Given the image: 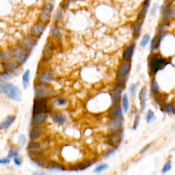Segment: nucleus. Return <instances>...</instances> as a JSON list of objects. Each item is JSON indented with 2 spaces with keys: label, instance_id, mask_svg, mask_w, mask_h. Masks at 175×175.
I'll list each match as a JSON object with an SVG mask.
<instances>
[{
  "label": "nucleus",
  "instance_id": "1",
  "mask_svg": "<svg viewBox=\"0 0 175 175\" xmlns=\"http://www.w3.org/2000/svg\"><path fill=\"white\" fill-rule=\"evenodd\" d=\"M171 63L170 60L164 57L159 53H153L148 57V64L149 72L151 75H155Z\"/></svg>",
  "mask_w": 175,
  "mask_h": 175
},
{
  "label": "nucleus",
  "instance_id": "2",
  "mask_svg": "<svg viewBox=\"0 0 175 175\" xmlns=\"http://www.w3.org/2000/svg\"><path fill=\"white\" fill-rule=\"evenodd\" d=\"M0 91L7 95L10 99L15 101H20L21 99V92L19 88L8 82H2L0 84Z\"/></svg>",
  "mask_w": 175,
  "mask_h": 175
},
{
  "label": "nucleus",
  "instance_id": "3",
  "mask_svg": "<svg viewBox=\"0 0 175 175\" xmlns=\"http://www.w3.org/2000/svg\"><path fill=\"white\" fill-rule=\"evenodd\" d=\"M10 55L18 64L22 65L29 58V52L23 47L13 48L10 51Z\"/></svg>",
  "mask_w": 175,
  "mask_h": 175
},
{
  "label": "nucleus",
  "instance_id": "4",
  "mask_svg": "<svg viewBox=\"0 0 175 175\" xmlns=\"http://www.w3.org/2000/svg\"><path fill=\"white\" fill-rule=\"evenodd\" d=\"M53 92V88L49 83H38L34 87L36 98L46 97Z\"/></svg>",
  "mask_w": 175,
  "mask_h": 175
},
{
  "label": "nucleus",
  "instance_id": "5",
  "mask_svg": "<svg viewBox=\"0 0 175 175\" xmlns=\"http://www.w3.org/2000/svg\"><path fill=\"white\" fill-rule=\"evenodd\" d=\"M48 100L46 97L36 98L33 104V114L48 112Z\"/></svg>",
  "mask_w": 175,
  "mask_h": 175
},
{
  "label": "nucleus",
  "instance_id": "6",
  "mask_svg": "<svg viewBox=\"0 0 175 175\" xmlns=\"http://www.w3.org/2000/svg\"><path fill=\"white\" fill-rule=\"evenodd\" d=\"M124 132L122 129L112 131L111 134L107 137V143L114 148H117L122 142Z\"/></svg>",
  "mask_w": 175,
  "mask_h": 175
},
{
  "label": "nucleus",
  "instance_id": "7",
  "mask_svg": "<svg viewBox=\"0 0 175 175\" xmlns=\"http://www.w3.org/2000/svg\"><path fill=\"white\" fill-rule=\"evenodd\" d=\"M131 71L130 62L124 61L118 68L117 77L118 79H122L128 78L127 75Z\"/></svg>",
  "mask_w": 175,
  "mask_h": 175
},
{
  "label": "nucleus",
  "instance_id": "8",
  "mask_svg": "<svg viewBox=\"0 0 175 175\" xmlns=\"http://www.w3.org/2000/svg\"><path fill=\"white\" fill-rule=\"evenodd\" d=\"M53 6L50 3H47L43 6L40 15V21L43 24L47 23L50 19L51 12H52Z\"/></svg>",
  "mask_w": 175,
  "mask_h": 175
},
{
  "label": "nucleus",
  "instance_id": "9",
  "mask_svg": "<svg viewBox=\"0 0 175 175\" xmlns=\"http://www.w3.org/2000/svg\"><path fill=\"white\" fill-rule=\"evenodd\" d=\"M161 11L164 22H167V21H168L170 19L173 17L175 14V12L174 10L172 9L171 4H168L166 6H164L162 8Z\"/></svg>",
  "mask_w": 175,
  "mask_h": 175
},
{
  "label": "nucleus",
  "instance_id": "10",
  "mask_svg": "<svg viewBox=\"0 0 175 175\" xmlns=\"http://www.w3.org/2000/svg\"><path fill=\"white\" fill-rule=\"evenodd\" d=\"M45 30V25L43 23H39V24H35L34 26L32 27L30 31V34L32 38H39L42 34H43L44 31Z\"/></svg>",
  "mask_w": 175,
  "mask_h": 175
},
{
  "label": "nucleus",
  "instance_id": "11",
  "mask_svg": "<svg viewBox=\"0 0 175 175\" xmlns=\"http://www.w3.org/2000/svg\"><path fill=\"white\" fill-rule=\"evenodd\" d=\"M122 123H123L122 117L113 118V119L110 120V122L108 123L107 125L108 130H109L110 132H112V131L120 129L122 126Z\"/></svg>",
  "mask_w": 175,
  "mask_h": 175
},
{
  "label": "nucleus",
  "instance_id": "12",
  "mask_svg": "<svg viewBox=\"0 0 175 175\" xmlns=\"http://www.w3.org/2000/svg\"><path fill=\"white\" fill-rule=\"evenodd\" d=\"M135 49V44L134 43H131L125 49L122 53V60L126 62H130L133 58V53Z\"/></svg>",
  "mask_w": 175,
  "mask_h": 175
},
{
  "label": "nucleus",
  "instance_id": "13",
  "mask_svg": "<svg viewBox=\"0 0 175 175\" xmlns=\"http://www.w3.org/2000/svg\"><path fill=\"white\" fill-rule=\"evenodd\" d=\"M47 119V113H38V114H33L32 123L34 126H40L46 122Z\"/></svg>",
  "mask_w": 175,
  "mask_h": 175
},
{
  "label": "nucleus",
  "instance_id": "14",
  "mask_svg": "<svg viewBox=\"0 0 175 175\" xmlns=\"http://www.w3.org/2000/svg\"><path fill=\"white\" fill-rule=\"evenodd\" d=\"M53 80V75L49 71H43L38 74L37 81L38 83H49Z\"/></svg>",
  "mask_w": 175,
  "mask_h": 175
},
{
  "label": "nucleus",
  "instance_id": "15",
  "mask_svg": "<svg viewBox=\"0 0 175 175\" xmlns=\"http://www.w3.org/2000/svg\"><path fill=\"white\" fill-rule=\"evenodd\" d=\"M2 67L4 68L5 72L10 73H15L19 71V67L18 64L12 62H7L2 63Z\"/></svg>",
  "mask_w": 175,
  "mask_h": 175
},
{
  "label": "nucleus",
  "instance_id": "16",
  "mask_svg": "<svg viewBox=\"0 0 175 175\" xmlns=\"http://www.w3.org/2000/svg\"><path fill=\"white\" fill-rule=\"evenodd\" d=\"M94 163H95V161H92V160L84 161L78 164H76V165L74 166L73 167H72V168H71V170H74V171L84 170H86L87 168H90L91 166H92Z\"/></svg>",
  "mask_w": 175,
  "mask_h": 175
},
{
  "label": "nucleus",
  "instance_id": "17",
  "mask_svg": "<svg viewBox=\"0 0 175 175\" xmlns=\"http://www.w3.org/2000/svg\"><path fill=\"white\" fill-rule=\"evenodd\" d=\"M109 115L112 118L122 117V108L118 104L114 105L110 110Z\"/></svg>",
  "mask_w": 175,
  "mask_h": 175
},
{
  "label": "nucleus",
  "instance_id": "18",
  "mask_svg": "<svg viewBox=\"0 0 175 175\" xmlns=\"http://www.w3.org/2000/svg\"><path fill=\"white\" fill-rule=\"evenodd\" d=\"M43 135V130L40 126H34L30 131V138L31 140H37Z\"/></svg>",
  "mask_w": 175,
  "mask_h": 175
},
{
  "label": "nucleus",
  "instance_id": "19",
  "mask_svg": "<svg viewBox=\"0 0 175 175\" xmlns=\"http://www.w3.org/2000/svg\"><path fill=\"white\" fill-rule=\"evenodd\" d=\"M122 89L120 88H116L111 92V99L113 105L118 104L122 99Z\"/></svg>",
  "mask_w": 175,
  "mask_h": 175
},
{
  "label": "nucleus",
  "instance_id": "20",
  "mask_svg": "<svg viewBox=\"0 0 175 175\" xmlns=\"http://www.w3.org/2000/svg\"><path fill=\"white\" fill-rule=\"evenodd\" d=\"M16 117L14 116L10 115L8 116L2 121L0 122V129L1 130H6L8 129L10 126L12 125V123L14 122Z\"/></svg>",
  "mask_w": 175,
  "mask_h": 175
},
{
  "label": "nucleus",
  "instance_id": "21",
  "mask_svg": "<svg viewBox=\"0 0 175 175\" xmlns=\"http://www.w3.org/2000/svg\"><path fill=\"white\" fill-rule=\"evenodd\" d=\"M36 45V43L34 40L29 37H25L22 40V47L25 49L28 52L32 51Z\"/></svg>",
  "mask_w": 175,
  "mask_h": 175
},
{
  "label": "nucleus",
  "instance_id": "22",
  "mask_svg": "<svg viewBox=\"0 0 175 175\" xmlns=\"http://www.w3.org/2000/svg\"><path fill=\"white\" fill-rule=\"evenodd\" d=\"M51 118H52L53 122L59 125H64L66 122V118L65 116L59 112H54L53 114H52Z\"/></svg>",
  "mask_w": 175,
  "mask_h": 175
},
{
  "label": "nucleus",
  "instance_id": "23",
  "mask_svg": "<svg viewBox=\"0 0 175 175\" xmlns=\"http://www.w3.org/2000/svg\"><path fill=\"white\" fill-rule=\"evenodd\" d=\"M139 99L140 100V106L141 111L144 112L146 109V87H144L141 89V91L139 92L138 94Z\"/></svg>",
  "mask_w": 175,
  "mask_h": 175
},
{
  "label": "nucleus",
  "instance_id": "24",
  "mask_svg": "<svg viewBox=\"0 0 175 175\" xmlns=\"http://www.w3.org/2000/svg\"><path fill=\"white\" fill-rule=\"evenodd\" d=\"M151 1V0H145V3H144V4H143V6L141 9V11L140 12V13H139V14H138L137 20L143 21H144V20H145V18L146 15V13H147L149 6H150Z\"/></svg>",
  "mask_w": 175,
  "mask_h": 175
},
{
  "label": "nucleus",
  "instance_id": "25",
  "mask_svg": "<svg viewBox=\"0 0 175 175\" xmlns=\"http://www.w3.org/2000/svg\"><path fill=\"white\" fill-rule=\"evenodd\" d=\"M143 21H140V20H137L136 22L134 24V25H133V38L134 39H138V37H140V32H141V30L142 27V25H143Z\"/></svg>",
  "mask_w": 175,
  "mask_h": 175
},
{
  "label": "nucleus",
  "instance_id": "26",
  "mask_svg": "<svg viewBox=\"0 0 175 175\" xmlns=\"http://www.w3.org/2000/svg\"><path fill=\"white\" fill-rule=\"evenodd\" d=\"M53 51V46L52 43H49L46 44L45 47H44L43 52V57L44 58V60H49V58L51 56V54H52Z\"/></svg>",
  "mask_w": 175,
  "mask_h": 175
},
{
  "label": "nucleus",
  "instance_id": "27",
  "mask_svg": "<svg viewBox=\"0 0 175 175\" xmlns=\"http://www.w3.org/2000/svg\"><path fill=\"white\" fill-rule=\"evenodd\" d=\"M47 165V169L50 170H65V168L63 165H62L61 164L56 161H50Z\"/></svg>",
  "mask_w": 175,
  "mask_h": 175
},
{
  "label": "nucleus",
  "instance_id": "28",
  "mask_svg": "<svg viewBox=\"0 0 175 175\" xmlns=\"http://www.w3.org/2000/svg\"><path fill=\"white\" fill-rule=\"evenodd\" d=\"M151 94L155 97H157L160 93V88L155 78H153L151 81Z\"/></svg>",
  "mask_w": 175,
  "mask_h": 175
},
{
  "label": "nucleus",
  "instance_id": "29",
  "mask_svg": "<svg viewBox=\"0 0 175 175\" xmlns=\"http://www.w3.org/2000/svg\"><path fill=\"white\" fill-rule=\"evenodd\" d=\"M30 71L27 69L25 71L22 76V84L24 89H27L30 86Z\"/></svg>",
  "mask_w": 175,
  "mask_h": 175
},
{
  "label": "nucleus",
  "instance_id": "30",
  "mask_svg": "<svg viewBox=\"0 0 175 175\" xmlns=\"http://www.w3.org/2000/svg\"><path fill=\"white\" fill-rule=\"evenodd\" d=\"M68 101L66 99L62 97H58L57 99H55V101H53V106L55 107H63L67 105Z\"/></svg>",
  "mask_w": 175,
  "mask_h": 175
},
{
  "label": "nucleus",
  "instance_id": "31",
  "mask_svg": "<svg viewBox=\"0 0 175 175\" xmlns=\"http://www.w3.org/2000/svg\"><path fill=\"white\" fill-rule=\"evenodd\" d=\"M41 148L40 144L36 142V140H31L30 142L28 145V149L30 151H40Z\"/></svg>",
  "mask_w": 175,
  "mask_h": 175
},
{
  "label": "nucleus",
  "instance_id": "32",
  "mask_svg": "<svg viewBox=\"0 0 175 175\" xmlns=\"http://www.w3.org/2000/svg\"><path fill=\"white\" fill-rule=\"evenodd\" d=\"M163 110L164 112L168 114H174L175 113L174 105L173 103H166L164 105Z\"/></svg>",
  "mask_w": 175,
  "mask_h": 175
},
{
  "label": "nucleus",
  "instance_id": "33",
  "mask_svg": "<svg viewBox=\"0 0 175 175\" xmlns=\"http://www.w3.org/2000/svg\"><path fill=\"white\" fill-rule=\"evenodd\" d=\"M121 101H122V108L123 109V111L125 112H127L129 109V98L127 94H125L123 95Z\"/></svg>",
  "mask_w": 175,
  "mask_h": 175
},
{
  "label": "nucleus",
  "instance_id": "34",
  "mask_svg": "<svg viewBox=\"0 0 175 175\" xmlns=\"http://www.w3.org/2000/svg\"><path fill=\"white\" fill-rule=\"evenodd\" d=\"M51 35L53 36V38H55L56 39H60L61 38V33L60 31L59 30V28L56 26H53L51 29Z\"/></svg>",
  "mask_w": 175,
  "mask_h": 175
},
{
  "label": "nucleus",
  "instance_id": "35",
  "mask_svg": "<svg viewBox=\"0 0 175 175\" xmlns=\"http://www.w3.org/2000/svg\"><path fill=\"white\" fill-rule=\"evenodd\" d=\"M18 155H19V149L17 148H12L8 154V158L10 159L18 157Z\"/></svg>",
  "mask_w": 175,
  "mask_h": 175
},
{
  "label": "nucleus",
  "instance_id": "36",
  "mask_svg": "<svg viewBox=\"0 0 175 175\" xmlns=\"http://www.w3.org/2000/svg\"><path fill=\"white\" fill-rule=\"evenodd\" d=\"M150 36H149L148 34H145V36H144L143 38H142V39L141 40V42H140V46L142 48L144 47H145L146 45H147V44L149 42V40H150Z\"/></svg>",
  "mask_w": 175,
  "mask_h": 175
},
{
  "label": "nucleus",
  "instance_id": "37",
  "mask_svg": "<svg viewBox=\"0 0 175 175\" xmlns=\"http://www.w3.org/2000/svg\"><path fill=\"white\" fill-rule=\"evenodd\" d=\"M171 168H172V162H171V161H167L166 163L164 164L163 168H162V170H161L162 173H163V174L167 173V172L170 170Z\"/></svg>",
  "mask_w": 175,
  "mask_h": 175
},
{
  "label": "nucleus",
  "instance_id": "38",
  "mask_svg": "<svg viewBox=\"0 0 175 175\" xmlns=\"http://www.w3.org/2000/svg\"><path fill=\"white\" fill-rule=\"evenodd\" d=\"M107 168H108V166L107 165V164H101V165L96 167V168H95L94 170V173H100V172L105 170H107Z\"/></svg>",
  "mask_w": 175,
  "mask_h": 175
},
{
  "label": "nucleus",
  "instance_id": "39",
  "mask_svg": "<svg viewBox=\"0 0 175 175\" xmlns=\"http://www.w3.org/2000/svg\"><path fill=\"white\" fill-rule=\"evenodd\" d=\"M146 122L148 123H151L153 120L155 119V114L152 110H148L146 114Z\"/></svg>",
  "mask_w": 175,
  "mask_h": 175
},
{
  "label": "nucleus",
  "instance_id": "40",
  "mask_svg": "<svg viewBox=\"0 0 175 175\" xmlns=\"http://www.w3.org/2000/svg\"><path fill=\"white\" fill-rule=\"evenodd\" d=\"M0 78L4 79V80H9L12 78V75L11 73H8V72H4V73L0 75Z\"/></svg>",
  "mask_w": 175,
  "mask_h": 175
},
{
  "label": "nucleus",
  "instance_id": "41",
  "mask_svg": "<svg viewBox=\"0 0 175 175\" xmlns=\"http://www.w3.org/2000/svg\"><path fill=\"white\" fill-rule=\"evenodd\" d=\"M18 141H19V143L21 146H24L26 145V137L24 134H21L18 139Z\"/></svg>",
  "mask_w": 175,
  "mask_h": 175
},
{
  "label": "nucleus",
  "instance_id": "42",
  "mask_svg": "<svg viewBox=\"0 0 175 175\" xmlns=\"http://www.w3.org/2000/svg\"><path fill=\"white\" fill-rule=\"evenodd\" d=\"M140 116H136L135 118L134 122H133V127H132V129L133 131H135V130H136L138 129L139 123H140Z\"/></svg>",
  "mask_w": 175,
  "mask_h": 175
},
{
  "label": "nucleus",
  "instance_id": "43",
  "mask_svg": "<svg viewBox=\"0 0 175 175\" xmlns=\"http://www.w3.org/2000/svg\"><path fill=\"white\" fill-rule=\"evenodd\" d=\"M114 153H115V149L114 148L110 149V150H108L107 151L105 152V153L103 154V158L105 159L108 158H110V157L112 156Z\"/></svg>",
  "mask_w": 175,
  "mask_h": 175
},
{
  "label": "nucleus",
  "instance_id": "44",
  "mask_svg": "<svg viewBox=\"0 0 175 175\" xmlns=\"http://www.w3.org/2000/svg\"><path fill=\"white\" fill-rule=\"evenodd\" d=\"M10 163V158H0V164L1 165H8Z\"/></svg>",
  "mask_w": 175,
  "mask_h": 175
},
{
  "label": "nucleus",
  "instance_id": "45",
  "mask_svg": "<svg viewBox=\"0 0 175 175\" xmlns=\"http://www.w3.org/2000/svg\"><path fill=\"white\" fill-rule=\"evenodd\" d=\"M137 86H138V84H133L130 86L129 91H130V94H131V96H133V94H135V90H136V88H137Z\"/></svg>",
  "mask_w": 175,
  "mask_h": 175
},
{
  "label": "nucleus",
  "instance_id": "46",
  "mask_svg": "<svg viewBox=\"0 0 175 175\" xmlns=\"http://www.w3.org/2000/svg\"><path fill=\"white\" fill-rule=\"evenodd\" d=\"M151 146V144H148V145H146V146H145V147H144L142 149V150L140 151V155H143V154H145V153H146V152H147V151L148 150L149 148H150V147Z\"/></svg>",
  "mask_w": 175,
  "mask_h": 175
},
{
  "label": "nucleus",
  "instance_id": "47",
  "mask_svg": "<svg viewBox=\"0 0 175 175\" xmlns=\"http://www.w3.org/2000/svg\"><path fill=\"white\" fill-rule=\"evenodd\" d=\"M14 164H16L17 166H21L22 164V160L20 158H17H17H14Z\"/></svg>",
  "mask_w": 175,
  "mask_h": 175
},
{
  "label": "nucleus",
  "instance_id": "48",
  "mask_svg": "<svg viewBox=\"0 0 175 175\" xmlns=\"http://www.w3.org/2000/svg\"><path fill=\"white\" fill-rule=\"evenodd\" d=\"M165 1H166V2H170L171 1V0H165Z\"/></svg>",
  "mask_w": 175,
  "mask_h": 175
},
{
  "label": "nucleus",
  "instance_id": "49",
  "mask_svg": "<svg viewBox=\"0 0 175 175\" xmlns=\"http://www.w3.org/2000/svg\"><path fill=\"white\" fill-rule=\"evenodd\" d=\"M66 1H67V2H69V1H71V0H66Z\"/></svg>",
  "mask_w": 175,
  "mask_h": 175
},
{
  "label": "nucleus",
  "instance_id": "50",
  "mask_svg": "<svg viewBox=\"0 0 175 175\" xmlns=\"http://www.w3.org/2000/svg\"><path fill=\"white\" fill-rule=\"evenodd\" d=\"M174 110H175V105H174Z\"/></svg>",
  "mask_w": 175,
  "mask_h": 175
}]
</instances>
